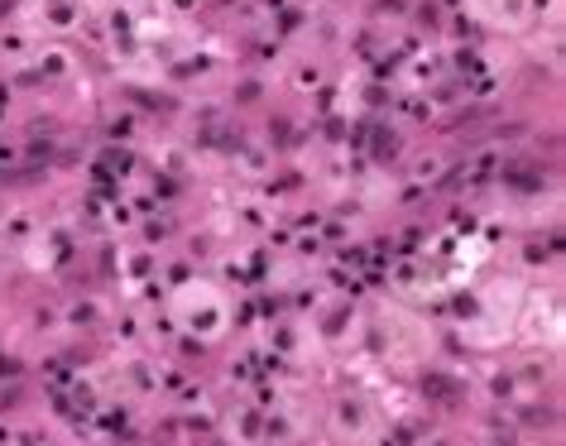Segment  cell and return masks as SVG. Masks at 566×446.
<instances>
[{
  "label": "cell",
  "mask_w": 566,
  "mask_h": 446,
  "mask_svg": "<svg viewBox=\"0 0 566 446\" xmlns=\"http://www.w3.org/2000/svg\"><path fill=\"white\" fill-rule=\"evenodd\" d=\"M174 317L197 337H211V331L226 327V302L211 284H182L174 293Z\"/></svg>",
  "instance_id": "obj_1"
}]
</instances>
